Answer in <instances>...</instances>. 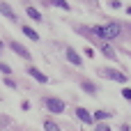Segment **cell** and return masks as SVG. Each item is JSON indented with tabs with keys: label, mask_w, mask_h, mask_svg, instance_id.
Returning <instances> with one entry per match:
<instances>
[{
	"label": "cell",
	"mask_w": 131,
	"mask_h": 131,
	"mask_svg": "<svg viewBox=\"0 0 131 131\" xmlns=\"http://www.w3.org/2000/svg\"><path fill=\"white\" fill-rule=\"evenodd\" d=\"M127 14H131V7H127Z\"/></svg>",
	"instance_id": "obj_21"
},
{
	"label": "cell",
	"mask_w": 131,
	"mask_h": 131,
	"mask_svg": "<svg viewBox=\"0 0 131 131\" xmlns=\"http://www.w3.org/2000/svg\"><path fill=\"white\" fill-rule=\"evenodd\" d=\"M83 88H85V92H88V94H97V90H94V85H92V83H88V81H85V83H83Z\"/></svg>",
	"instance_id": "obj_15"
},
{
	"label": "cell",
	"mask_w": 131,
	"mask_h": 131,
	"mask_svg": "<svg viewBox=\"0 0 131 131\" xmlns=\"http://www.w3.org/2000/svg\"><path fill=\"white\" fill-rule=\"evenodd\" d=\"M0 53H2V48H0Z\"/></svg>",
	"instance_id": "obj_23"
},
{
	"label": "cell",
	"mask_w": 131,
	"mask_h": 131,
	"mask_svg": "<svg viewBox=\"0 0 131 131\" xmlns=\"http://www.w3.org/2000/svg\"><path fill=\"white\" fill-rule=\"evenodd\" d=\"M23 35H25V37H30L32 41H37V39H39V35H37V32H35L30 25H23Z\"/></svg>",
	"instance_id": "obj_9"
},
{
	"label": "cell",
	"mask_w": 131,
	"mask_h": 131,
	"mask_svg": "<svg viewBox=\"0 0 131 131\" xmlns=\"http://www.w3.org/2000/svg\"><path fill=\"white\" fill-rule=\"evenodd\" d=\"M5 85H7V88H12V90H14V88H16V83H14V81H12V78H5Z\"/></svg>",
	"instance_id": "obj_19"
},
{
	"label": "cell",
	"mask_w": 131,
	"mask_h": 131,
	"mask_svg": "<svg viewBox=\"0 0 131 131\" xmlns=\"http://www.w3.org/2000/svg\"><path fill=\"white\" fill-rule=\"evenodd\" d=\"M108 117H111V113H106V111H97L92 120H108Z\"/></svg>",
	"instance_id": "obj_14"
},
{
	"label": "cell",
	"mask_w": 131,
	"mask_h": 131,
	"mask_svg": "<svg viewBox=\"0 0 131 131\" xmlns=\"http://www.w3.org/2000/svg\"><path fill=\"white\" fill-rule=\"evenodd\" d=\"M92 32L97 37H101L104 41H111V39H117L120 32H122V25L120 23H108V25H94Z\"/></svg>",
	"instance_id": "obj_1"
},
{
	"label": "cell",
	"mask_w": 131,
	"mask_h": 131,
	"mask_svg": "<svg viewBox=\"0 0 131 131\" xmlns=\"http://www.w3.org/2000/svg\"><path fill=\"white\" fill-rule=\"evenodd\" d=\"M51 5H55V7H60V9H69V2L67 0H48Z\"/></svg>",
	"instance_id": "obj_13"
},
{
	"label": "cell",
	"mask_w": 131,
	"mask_h": 131,
	"mask_svg": "<svg viewBox=\"0 0 131 131\" xmlns=\"http://www.w3.org/2000/svg\"><path fill=\"white\" fill-rule=\"evenodd\" d=\"M101 51H104V55H106L108 60H115V51H113L111 46H106V44H104V46H101Z\"/></svg>",
	"instance_id": "obj_12"
},
{
	"label": "cell",
	"mask_w": 131,
	"mask_h": 131,
	"mask_svg": "<svg viewBox=\"0 0 131 131\" xmlns=\"http://www.w3.org/2000/svg\"><path fill=\"white\" fill-rule=\"evenodd\" d=\"M111 7H113V9H117V7H122V2H120V0H111Z\"/></svg>",
	"instance_id": "obj_20"
},
{
	"label": "cell",
	"mask_w": 131,
	"mask_h": 131,
	"mask_svg": "<svg viewBox=\"0 0 131 131\" xmlns=\"http://www.w3.org/2000/svg\"><path fill=\"white\" fill-rule=\"evenodd\" d=\"M94 131H111V127H108V124H97Z\"/></svg>",
	"instance_id": "obj_17"
},
{
	"label": "cell",
	"mask_w": 131,
	"mask_h": 131,
	"mask_svg": "<svg viewBox=\"0 0 131 131\" xmlns=\"http://www.w3.org/2000/svg\"><path fill=\"white\" fill-rule=\"evenodd\" d=\"M9 46H12V51H14L16 55H21L23 60H30V51H28L25 46H21L18 41H9Z\"/></svg>",
	"instance_id": "obj_4"
},
{
	"label": "cell",
	"mask_w": 131,
	"mask_h": 131,
	"mask_svg": "<svg viewBox=\"0 0 131 131\" xmlns=\"http://www.w3.org/2000/svg\"><path fill=\"white\" fill-rule=\"evenodd\" d=\"M0 48H2V41H0Z\"/></svg>",
	"instance_id": "obj_22"
},
{
	"label": "cell",
	"mask_w": 131,
	"mask_h": 131,
	"mask_svg": "<svg viewBox=\"0 0 131 131\" xmlns=\"http://www.w3.org/2000/svg\"><path fill=\"white\" fill-rule=\"evenodd\" d=\"M122 97H124V99H129V101H131V90H129V88H124V90H122Z\"/></svg>",
	"instance_id": "obj_18"
},
{
	"label": "cell",
	"mask_w": 131,
	"mask_h": 131,
	"mask_svg": "<svg viewBox=\"0 0 131 131\" xmlns=\"http://www.w3.org/2000/svg\"><path fill=\"white\" fill-rule=\"evenodd\" d=\"M64 55H67V60H69L71 64H76V67H81V64H83V58H81L74 48H67V51H64Z\"/></svg>",
	"instance_id": "obj_5"
},
{
	"label": "cell",
	"mask_w": 131,
	"mask_h": 131,
	"mask_svg": "<svg viewBox=\"0 0 131 131\" xmlns=\"http://www.w3.org/2000/svg\"><path fill=\"white\" fill-rule=\"evenodd\" d=\"M0 14H2L5 18H9V21H16V12H14L7 2H0Z\"/></svg>",
	"instance_id": "obj_7"
},
{
	"label": "cell",
	"mask_w": 131,
	"mask_h": 131,
	"mask_svg": "<svg viewBox=\"0 0 131 131\" xmlns=\"http://www.w3.org/2000/svg\"><path fill=\"white\" fill-rule=\"evenodd\" d=\"M99 74L106 76V78H113V81H117V83H124V81H127V76L120 74V71H115V69H99Z\"/></svg>",
	"instance_id": "obj_3"
},
{
	"label": "cell",
	"mask_w": 131,
	"mask_h": 131,
	"mask_svg": "<svg viewBox=\"0 0 131 131\" xmlns=\"http://www.w3.org/2000/svg\"><path fill=\"white\" fill-rule=\"evenodd\" d=\"M28 74H30L35 81H39V83H48V76H46V74H41L37 67H28Z\"/></svg>",
	"instance_id": "obj_6"
},
{
	"label": "cell",
	"mask_w": 131,
	"mask_h": 131,
	"mask_svg": "<svg viewBox=\"0 0 131 131\" xmlns=\"http://www.w3.org/2000/svg\"><path fill=\"white\" fill-rule=\"evenodd\" d=\"M25 12H28V16H30V18H32V21H41V14H39V12H37V9H35V7H28V9H25Z\"/></svg>",
	"instance_id": "obj_10"
},
{
	"label": "cell",
	"mask_w": 131,
	"mask_h": 131,
	"mask_svg": "<svg viewBox=\"0 0 131 131\" xmlns=\"http://www.w3.org/2000/svg\"><path fill=\"white\" fill-rule=\"evenodd\" d=\"M0 71H2V74H12V67L5 64V62H0Z\"/></svg>",
	"instance_id": "obj_16"
},
{
	"label": "cell",
	"mask_w": 131,
	"mask_h": 131,
	"mask_svg": "<svg viewBox=\"0 0 131 131\" xmlns=\"http://www.w3.org/2000/svg\"><path fill=\"white\" fill-rule=\"evenodd\" d=\"M46 2H48V0H46Z\"/></svg>",
	"instance_id": "obj_24"
},
{
	"label": "cell",
	"mask_w": 131,
	"mask_h": 131,
	"mask_svg": "<svg viewBox=\"0 0 131 131\" xmlns=\"http://www.w3.org/2000/svg\"><path fill=\"white\" fill-rule=\"evenodd\" d=\"M44 131H60V127H58L53 120H46V122H44Z\"/></svg>",
	"instance_id": "obj_11"
},
{
	"label": "cell",
	"mask_w": 131,
	"mask_h": 131,
	"mask_svg": "<svg viewBox=\"0 0 131 131\" xmlns=\"http://www.w3.org/2000/svg\"><path fill=\"white\" fill-rule=\"evenodd\" d=\"M76 117H78L81 122H85V124H92V115H90L85 108H76Z\"/></svg>",
	"instance_id": "obj_8"
},
{
	"label": "cell",
	"mask_w": 131,
	"mask_h": 131,
	"mask_svg": "<svg viewBox=\"0 0 131 131\" xmlns=\"http://www.w3.org/2000/svg\"><path fill=\"white\" fill-rule=\"evenodd\" d=\"M44 106H46L51 113H62V111H64V101L58 99V97H46V99H44Z\"/></svg>",
	"instance_id": "obj_2"
}]
</instances>
